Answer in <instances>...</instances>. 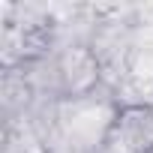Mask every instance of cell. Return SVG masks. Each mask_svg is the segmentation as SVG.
Wrapping results in <instances>:
<instances>
[{
	"instance_id": "1",
	"label": "cell",
	"mask_w": 153,
	"mask_h": 153,
	"mask_svg": "<svg viewBox=\"0 0 153 153\" xmlns=\"http://www.w3.org/2000/svg\"><path fill=\"white\" fill-rule=\"evenodd\" d=\"M105 153H153V102L123 105L102 138Z\"/></svg>"
}]
</instances>
